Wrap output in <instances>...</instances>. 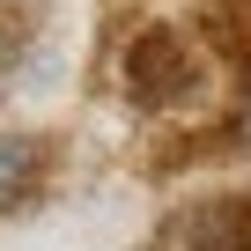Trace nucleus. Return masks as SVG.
Segmentation results:
<instances>
[{
	"label": "nucleus",
	"mask_w": 251,
	"mask_h": 251,
	"mask_svg": "<svg viewBox=\"0 0 251 251\" xmlns=\"http://www.w3.org/2000/svg\"><path fill=\"white\" fill-rule=\"evenodd\" d=\"M118 89L141 111H185V103H200V89H207L200 37H185V23H163V15L141 23L133 37H126V52H118Z\"/></svg>",
	"instance_id": "1"
},
{
	"label": "nucleus",
	"mask_w": 251,
	"mask_h": 251,
	"mask_svg": "<svg viewBox=\"0 0 251 251\" xmlns=\"http://www.w3.org/2000/svg\"><path fill=\"white\" fill-rule=\"evenodd\" d=\"M155 251H251V192L177 200L155 229Z\"/></svg>",
	"instance_id": "2"
},
{
	"label": "nucleus",
	"mask_w": 251,
	"mask_h": 251,
	"mask_svg": "<svg viewBox=\"0 0 251 251\" xmlns=\"http://www.w3.org/2000/svg\"><path fill=\"white\" fill-rule=\"evenodd\" d=\"M200 45L229 67V81L251 96V0H200Z\"/></svg>",
	"instance_id": "3"
},
{
	"label": "nucleus",
	"mask_w": 251,
	"mask_h": 251,
	"mask_svg": "<svg viewBox=\"0 0 251 251\" xmlns=\"http://www.w3.org/2000/svg\"><path fill=\"white\" fill-rule=\"evenodd\" d=\"M45 177H52V148L37 133H0V214L30 207L45 192Z\"/></svg>",
	"instance_id": "4"
}]
</instances>
